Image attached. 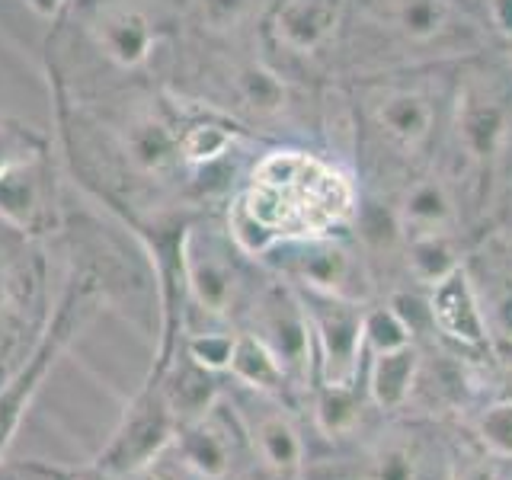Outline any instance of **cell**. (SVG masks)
Listing matches in <instances>:
<instances>
[{
    "label": "cell",
    "instance_id": "22",
    "mask_svg": "<svg viewBox=\"0 0 512 480\" xmlns=\"http://www.w3.org/2000/svg\"><path fill=\"white\" fill-rule=\"evenodd\" d=\"M407 266L416 282L436 285L452 269H458V260H455L452 244H448L442 234H426V237H410Z\"/></svg>",
    "mask_w": 512,
    "mask_h": 480
},
{
    "label": "cell",
    "instance_id": "16",
    "mask_svg": "<svg viewBox=\"0 0 512 480\" xmlns=\"http://www.w3.org/2000/svg\"><path fill=\"white\" fill-rule=\"evenodd\" d=\"M176 109H180V103H176ZM234 141L237 128L221 119H208L205 112L192 119H180V160L189 170L218 164L234 148Z\"/></svg>",
    "mask_w": 512,
    "mask_h": 480
},
{
    "label": "cell",
    "instance_id": "21",
    "mask_svg": "<svg viewBox=\"0 0 512 480\" xmlns=\"http://www.w3.org/2000/svg\"><path fill=\"white\" fill-rule=\"evenodd\" d=\"M237 96L256 116H276L285 106V84L276 71L263 68V64H247L237 71Z\"/></svg>",
    "mask_w": 512,
    "mask_h": 480
},
{
    "label": "cell",
    "instance_id": "2",
    "mask_svg": "<svg viewBox=\"0 0 512 480\" xmlns=\"http://www.w3.org/2000/svg\"><path fill=\"white\" fill-rule=\"evenodd\" d=\"M96 295H100V282L93 276L71 279V285L64 288L58 308L48 317V324L39 333L32 352L23 359V365L0 384V458H4L16 432H20L23 416L32 404V397L39 394L45 375L55 368L61 352L74 340V333L87 324L90 311L96 308Z\"/></svg>",
    "mask_w": 512,
    "mask_h": 480
},
{
    "label": "cell",
    "instance_id": "15",
    "mask_svg": "<svg viewBox=\"0 0 512 480\" xmlns=\"http://www.w3.org/2000/svg\"><path fill=\"white\" fill-rule=\"evenodd\" d=\"M452 221H455V205L439 180H426L420 186H413L404 205H400V218H397L400 231L407 237L445 234Z\"/></svg>",
    "mask_w": 512,
    "mask_h": 480
},
{
    "label": "cell",
    "instance_id": "29",
    "mask_svg": "<svg viewBox=\"0 0 512 480\" xmlns=\"http://www.w3.org/2000/svg\"><path fill=\"white\" fill-rule=\"evenodd\" d=\"M250 0H196L199 26L208 32H231L244 23Z\"/></svg>",
    "mask_w": 512,
    "mask_h": 480
},
{
    "label": "cell",
    "instance_id": "9",
    "mask_svg": "<svg viewBox=\"0 0 512 480\" xmlns=\"http://www.w3.org/2000/svg\"><path fill=\"white\" fill-rule=\"evenodd\" d=\"M186 279L189 301L205 314H228L237 292V276L228 260V250L215 234L189 231L186 240Z\"/></svg>",
    "mask_w": 512,
    "mask_h": 480
},
{
    "label": "cell",
    "instance_id": "4",
    "mask_svg": "<svg viewBox=\"0 0 512 480\" xmlns=\"http://www.w3.org/2000/svg\"><path fill=\"white\" fill-rule=\"evenodd\" d=\"M84 36L112 71L138 74L154 61L164 29L148 0H74Z\"/></svg>",
    "mask_w": 512,
    "mask_h": 480
},
{
    "label": "cell",
    "instance_id": "35",
    "mask_svg": "<svg viewBox=\"0 0 512 480\" xmlns=\"http://www.w3.org/2000/svg\"><path fill=\"white\" fill-rule=\"evenodd\" d=\"M141 477H144V480H183L180 471L170 468V464H164V455H160V458L151 464V468H144Z\"/></svg>",
    "mask_w": 512,
    "mask_h": 480
},
{
    "label": "cell",
    "instance_id": "11",
    "mask_svg": "<svg viewBox=\"0 0 512 480\" xmlns=\"http://www.w3.org/2000/svg\"><path fill=\"white\" fill-rule=\"evenodd\" d=\"M346 0H282L272 16V36L295 55H311L340 26Z\"/></svg>",
    "mask_w": 512,
    "mask_h": 480
},
{
    "label": "cell",
    "instance_id": "7",
    "mask_svg": "<svg viewBox=\"0 0 512 480\" xmlns=\"http://www.w3.org/2000/svg\"><path fill=\"white\" fill-rule=\"evenodd\" d=\"M253 336L269 346L288 378H311V324L295 288L282 282L269 285L253 304Z\"/></svg>",
    "mask_w": 512,
    "mask_h": 480
},
{
    "label": "cell",
    "instance_id": "17",
    "mask_svg": "<svg viewBox=\"0 0 512 480\" xmlns=\"http://www.w3.org/2000/svg\"><path fill=\"white\" fill-rule=\"evenodd\" d=\"M228 372L237 381H244L247 388L260 391V394H279L285 388V381H288L279 359L272 356L269 346L253 333H237L234 336V352H231Z\"/></svg>",
    "mask_w": 512,
    "mask_h": 480
},
{
    "label": "cell",
    "instance_id": "32",
    "mask_svg": "<svg viewBox=\"0 0 512 480\" xmlns=\"http://www.w3.org/2000/svg\"><path fill=\"white\" fill-rule=\"evenodd\" d=\"M16 272L10 266H0V324H4V317L10 314V308L16 304Z\"/></svg>",
    "mask_w": 512,
    "mask_h": 480
},
{
    "label": "cell",
    "instance_id": "19",
    "mask_svg": "<svg viewBox=\"0 0 512 480\" xmlns=\"http://www.w3.org/2000/svg\"><path fill=\"white\" fill-rule=\"evenodd\" d=\"M378 125L404 148H416L426 141L432 128V106L420 93H391L375 112Z\"/></svg>",
    "mask_w": 512,
    "mask_h": 480
},
{
    "label": "cell",
    "instance_id": "34",
    "mask_svg": "<svg viewBox=\"0 0 512 480\" xmlns=\"http://www.w3.org/2000/svg\"><path fill=\"white\" fill-rule=\"evenodd\" d=\"M490 16L506 36H512V0H490Z\"/></svg>",
    "mask_w": 512,
    "mask_h": 480
},
{
    "label": "cell",
    "instance_id": "36",
    "mask_svg": "<svg viewBox=\"0 0 512 480\" xmlns=\"http://www.w3.org/2000/svg\"><path fill=\"white\" fill-rule=\"evenodd\" d=\"M74 480H119V477H112L109 471L96 468V464L90 461L87 468H80V471H77V477H74Z\"/></svg>",
    "mask_w": 512,
    "mask_h": 480
},
{
    "label": "cell",
    "instance_id": "10",
    "mask_svg": "<svg viewBox=\"0 0 512 480\" xmlns=\"http://www.w3.org/2000/svg\"><path fill=\"white\" fill-rule=\"evenodd\" d=\"M429 311H432V324H436L445 336H452V340H458L464 346L484 343L487 324H484V314H480V301L474 295L471 276L461 266L432 285Z\"/></svg>",
    "mask_w": 512,
    "mask_h": 480
},
{
    "label": "cell",
    "instance_id": "33",
    "mask_svg": "<svg viewBox=\"0 0 512 480\" xmlns=\"http://www.w3.org/2000/svg\"><path fill=\"white\" fill-rule=\"evenodd\" d=\"M26 4L36 10L39 16H48V20H58V16H64L71 10L74 0H26Z\"/></svg>",
    "mask_w": 512,
    "mask_h": 480
},
{
    "label": "cell",
    "instance_id": "14",
    "mask_svg": "<svg viewBox=\"0 0 512 480\" xmlns=\"http://www.w3.org/2000/svg\"><path fill=\"white\" fill-rule=\"evenodd\" d=\"M416 372H420V356H416L413 346H400V349H391V352H375L372 381H368L372 400L381 410L404 407L410 391H413Z\"/></svg>",
    "mask_w": 512,
    "mask_h": 480
},
{
    "label": "cell",
    "instance_id": "13",
    "mask_svg": "<svg viewBox=\"0 0 512 480\" xmlns=\"http://www.w3.org/2000/svg\"><path fill=\"white\" fill-rule=\"evenodd\" d=\"M176 452H180L183 468L202 480H221L231 468V442L221 423H215L212 413L202 420L183 423L176 429Z\"/></svg>",
    "mask_w": 512,
    "mask_h": 480
},
{
    "label": "cell",
    "instance_id": "25",
    "mask_svg": "<svg viewBox=\"0 0 512 480\" xmlns=\"http://www.w3.org/2000/svg\"><path fill=\"white\" fill-rule=\"evenodd\" d=\"M45 148H52V138L48 135L36 132V128L20 119L0 116V173L13 167L16 160H23L36 151H45Z\"/></svg>",
    "mask_w": 512,
    "mask_h": 480
},
{
    "label": "cell",
    "instance_id": "6",
    "mask_svg": "<svg viewBox=\"0 0 512 480\" xmlns=\"http://www.w3.org/2000/svg\"><path fill=\"white\" fill-rule=\"evenodd\" d=\"M58 167L52 148L36 151L0 173V224L23 237H42L58 228Z\"/></svg>",
    "mask_w": 512,
    "mask_h": 480
},
{
    "label": "cell",
    "instance_id": "12",
    "mask_svg": "<svg viewBox=\"0 0 512 480\" xmlns=\"http://www.w3.org/2000/svg\"><path fill=\"white\" fill-rule=\"evenodd\" d=\"M160 375V384H164V394L173 407L176 423H192V420H202L205 413H212L218 404V372H208L202 368L196 359L186 356V349L180 346V352L170 359V365L164 372H154Z\"/></svg>",
    "mask_w": 512,
    "mask_h": 480
},
{
    "label": "cell",
    "instance_id": "18",
    "mask_svg": "<svg viewBox=\"0 0 512 480\" xmlns=\"http://www.w3.org/2000/svg\"><path fill=\"white\" fill-rule=\"evenodd\" d=\"M458 138L464 154L474 160H487L500 151L506 138V112L490 100H464L458 109Z\"/></svg>",
    "mask_w": 512,
    "mask_h": 480
},
{
    "label": "cell",
    "instance_id": "5",
    "mask_svg": "<svg viewBox=\"0 0 512 480\" xmlns=\"http://www.w3.org/2000/svg\"><path fill=\"white\" fill-rule=\"evenodd\" d=\"M304 314H308L311 336L317 343V368L324 384H356L359 356L365 346V311L356 298L295 288Z\"/></svg>",
    "mask_w": 512,
    "mask_h": 480
},
{
    "label": "cell",
    "instance_id": "26",
    "mask_svg": "<svg viewBox=\"0 0 512 480\" xmlns=\"http://www.w3.org/2000/svg\"><path fill=\"white\" fill-rule=\"evenodd\" d=\"M365 343L375 352H391L400 346H410V327L400 320V314L391 308L365 311Z\"/></svg>",
    "mask_w": 512,
    "mask_h": 480
},
{
    "label": "cell",
    "instance_id": "27",
    "mask_svg": "<svg viewBox=\"0 0 512 480\" xmlns=\"http://www.w3.org/2000/svg\"><path fill=\"white\" fill-rule=\"evenodd\" d=\"M183 349L189 359H196L208 372H228L234 352V333H186Z\"/></svg>",
    "mask_w": 512,
    "mask_h": 480
},
{
    "label": "cell",
    "instance_id": "37",
    "mask_svg": "<svg viewBox=\"0 0 512 480\" xmlns=\"http://www.w3.org/2000/svg\"><path fill=\"white\" fill-rule=\"evenodd\" d=\"M461 480H500V477H496V471H493V468H471V471L464 474Z\"/></svg>",
    "mask_w": 512,
    "mask_h": 480
},
{
    "label": "cell",
    "instance_id": "1",
    "mask_svg": "<svg viewBox=\"0 0 512 480\" xmlns=\"http://www.w3.org/2000/svg\"><path fill=\"white\" fill-rule=\"evenodd\" d=\"M250 218L276 240L314 237L349 215L352 186L340 170L304 151H269L256 160L250 186L237 196Z\"/></svg>",
    "mask_w": 512,
    "mask_h": 480
},
{
    "label": "cell",
    "instance_id": "3",
    "mask_svg": "<svg viewBox=\"0 0 512 480\" xmlns=\"http://www.w3.org/2000/svg\"><path fill=\"white\" fill-rule=\"evenodd\" d=\"M176 429H180V423L173 416L164 384H160V375L151 372L148 381L141 384V391L128 400L119 426L112 429L109 442L100 448L93 464L119 480L138 477L173 445Z\"/></svg>",
    "mask_w": 512,
    "mask_h": 480
},
{
    "label": "cell",
    "instance_id": "30",
    "mask_svg": "<svg viewBox=\"0 0 512 480\" xmlns=\"http://www.w3.org/2000/svg\"><path fill=\"white\" fill-rule=\"evenodd\" d=\"M365 480H416V461L404 445L381 448L375 458H368Z\"/></svg>",
    "mask_w": 512,
    "mask_h": 480
},
{
    "label": "cell",
    "instance_id": "28",
    "mask_svg": "<svg viewBox=\"0 0 512 480\" xmlns=\"http://www.w3.org/2000/svg\"><path fill=\"white\" fill-rule=\"evenodd\" d=\"M480 442H484L493 455L512 458V400H500V404L487 407L480 416Z\"/></svg>",
    "mask_w": 512,
    "mask_h": 480
},
{
    "label": "cell",
    "instance_id": "8",
    "mask_svg": "<svg viewBox=\"0 0 512 480\" xmlns=\"http://www.w3.org/2000/svg\"><path fill=\"white\" fill-rule=\"evenodd\" d=\"M263 256H269L272 266H279L285 276H292L301 288L356 298V292L349 288L352 256L340 244L327 240L324 234L279 240V244H272Z\"/></svg>",
    "mask_w": 512,
    "mask_h": 480
},
{
    "label": "cell",
    "instance_id": "31",
    "mask_svg": "<svg viewBox=\"0 0 512 480\" xmlns=\"http://www.w3.org/2000/svg\"><path fill=\"white\" fill-rule=\"evenodd\" d=\"M493 320L503 330V336L512 340V276H506L503 285L493 292Z\"/></svg>",
    "mask_w": 512,
    "mask_h": 480
},
{
    "label": "cell",
    "instance_id": "23",
    "mask_svg": "<svg viewBox=\"0 0 512 480\" xmlns=\"http://www.w3.org/2000/svg\"><path fill=\"white\" fill-rule=\"evenodd\" d=\"M362 404L352 384H324L317 394V426L327 436H343L352 426L359 423Z\"/></svg>",
    "mask_w": 512,
    "mask_h": 480
},
{
    "label": "cell",
    "instance_id": "24",
    "mask_svg": "<svg viewBox=\"0 0 512 480\" xmlns=\"http://www.w3.org/2000/svg\"><path fill=\"white\" fill-rule=\"evenodd\" d=\"M394 20L410 39L426 42L445 26L448 10H445V0H397Z\"/></svg>",
    "mask_w": 512,
    "mask_h": 480
},
{
    "label": "cell",
    "instance_id": "20",
    "mask_svg": "<svg viewBox=\"0 0 512 480\" xmlns=\"http://www.w3.org/2000/svg\"><path fill=\"white\" fill-rule=\"evenodd\" d=\"M253 445H256V452H260V458L269 464L272 471L288 474V471L301 468L304 448H301V439H298V429L279 410L260 416V423L253 426Z\"/></svg>",
    "mask_w": 512,
    "mask_h": 480
}]
</instances>
